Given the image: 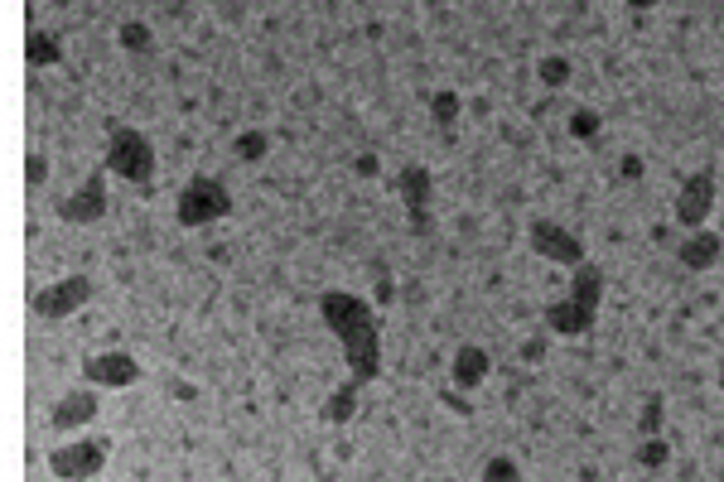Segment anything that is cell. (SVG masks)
Returning <instances> with one entry per match:
<instances>
[{"label": "cell", "instance_id": "obj_1", "mask_svg": "<svg viewBox=\"0 0 724 482\" xmlns=\"http://www.w3.org/2000/svg\"><path fill=\"white\" fill-rule=\"evenodd\" d=\"M319 314L329 319V328L338 333V348L348 362V381L343 386H372L382 372V338H377V309L367 299L348 295V290H324L319 295Z\"/></svg>", "mask_w": 724, "mask_h": 482}, {"label": "cell", "instance_id": "obj_2", "mask_svg": "<svg viewBox=\"0 0 724 482\" xmlns=\"http://www.w3.org/2000/svg\"><path fill=\"white\" fill-rule=\"evenodd\" d=\"M107 174L126 179V184H150L155 179V150L150 140L136 131V126H112L107 131V160H102Z\"/></svg>", "mask_w": 724, "mask_h": 482}, {"label": "cell", "instance_id": "obj_3", "mask_svg": "<svg viewBox=\"0 0 724 482\" xmlns=\"http://www.w3.org/2000/svg\"><path fill=\"white\" fill-rule=\"evenodd\" d=\"M179 222L184 227H208V222H218V217L232 213V193H227L223 179H213V174H194L189 184L179 188Z\"/></svg>", "mask_w": 724, "mask_h": 482}, {"label": "cell", "instance_id": "obj_4", "mask_svg": "<svg viewBox=\"0 0 724 482\" xmlns=\"http://www.w3.org/2000/svg\"><path fill=\"white\" fill-rule=\"evenodd\" d=\"M107 454H112V439L87 434V439H73V444H58L49 454V473L58 482H92L107 468Z\"/></svg>", "mask_w": 724, "mask_h": 482}, {"label": "cell", "instance_id": "obj_5", "mask_svg": "<svg viewBox=\"0 0 724 482\" xmlns=\"http://www.w3.org/2000/svg\"><path fill=\"white\" fill-rule=\"evenodd\" d=\"M527 237H531V251L536 256H546V261H556V266H585L589 256H585V241L575 237L570 227H560V222H551V217H536L527 227Z\"/></svg>", "mask_w": 724, "mask_h": 482}, {"label": "cell", "instance_id": "obj_6", "mask_svg": "<svg viewBox=\"0 0 724 482\" xmlns=\"http://www.w3.org/2000/svg\"><path fill=\"white\" fill-rule=\"evenodd\" d=\"M87 299H92V280L87 275H68V280H54L49 290H39V295L29 299V314L34 319H68V314H78Z\"/></svg>", "mask_w": 724, "mask_h": 482}, {"label": "cell", "instance_id": "obj_7", "mask_svg": "<svg viewBox=\"0 0 724 482\" xmlns=\"http://www.w3.org/2000/svg\"><path fill=\"white\" fill-rule=\"evenodd\" d=\"M396 193H401V203H406V213H411V232H416V237H430V203H435L430 169H425V164H406V169L396 174Z\"/></svg>", "mask_w": 724, "mask_h": 482}, {"label": "cell", "instance_id": "obj_8", "mask_svg": "<svg viewBox=\"0 0 724 482\" xmlns=\"http://www.w3.org/2000/svg\"><path fill=\"white\" fill-rule=\"evenodd\" d=\"M710 213H715V174L700 169V174H691V179L681 184V193H676V222H681L686 232H700Z\"/></svg>", "mask_w": 724, "mask_h": 482}, {"label": "cell", "instance_id": "obj_9", "mask_svg": "<svg viewBox=\"0 0 724 482\" xmlns=\"http://www.w3.org/2000/svg\"><path fill=\"white\" fill-rule=\"evenodd\" d=\"M83 376L92 386H107V391H121V386H136L145 367H140L131 352H97V357H87L83 362Z\"/></svg>", "mask_w": 724, "mask_h": 482}, {"label": "cell", "instance_id": "obj_10", "mask_svg": "<svg viewBox=\"0 0 724 482\" xmlns=\"http://www.w3.org/2000/svg\"><path fill=\"white\" fill-rule=\"evenodd\" d=\"M102 213H107V169L87 174V184L78 193L58 198V217L63 222H97Z\"/></svg>", "mask_w": 724, "mask_h": 482}, {"label": "cell", "instance_id": "obj_11", "mask_svg": "<svg viewBox=\"0 0 724 482\" xmlns=\"http://www.w3.org/2000/svg\"><path fill=\"white\" fill-rule=\"evenodd\" d=\"M546 328L556 333V338H580V333H589L594 323H599V309H589V304H580V299H551L546 304Z\"/></svg>", "mask_w": 724, "mask_h": 482}, {"label": "cell", "instance_id": "obj_12", "mask_svg": "<svg viewBox=\"0 0 724 482\" xmlns=\"http://www.w3.org/2000/svg\"><path fill=\"white\" fill-rule=\"evenodd\" d=\"M97 410H102V405H97V391H68V396L49 410V425H54L58 434H73V429L92 425Z\"/></svg>", "mask_w": 724, "mask_h": 482}, {"label": "cell", "instance_id": "obj_13", "mask_svg": "<svg viewBox=\"0 0 724 482\" xmlns=\"http://www.w3.org/2000/svg\"><path fill=\"white\" fill-rule=\"evenodd\" d=\"M488 367H493V357L478 348V343H464V348L454 352V386L459 391H474L488 381Z\"/></svg>", "mask_w": 724, "mask_h": 482}, {"label": "cell", "instance_id": "obj_14", "mask_svg": "<svg viewBox=\"0 0 724 482\" xmlns=\"http://www.w3.org/2000/svg\"><path fill=\"white\" fill-rule=\"evenodd\" d=\"M720 251H724V241L715 237V232H705V227H700V232H691V237L681 241V251H676V256H681V266H686V270H710L715 261H720Z\"/></svg>", "mask_w": 724, "mask_h": 482}, {"label": "cell", "instance_id": "obj_15", "mask_svg": "<svg viewBox=\"0 0 724 482\" xmlns=\"http://www.w3.org/2000/svg\"><path fill=\"white\" fill-rule=\"evenodd\" d=\"M25 54L34 68H54L58 58H63V44H58V34H49V29H29Z\"/></svg>", "mask_w": 724, "mask_h": 482}, {"label": "cell", "instance_id": "obj_16", "mask_svg": "<svg viewBox=\"0 0 724 482\" xmlns=\"http://www.w3.org/2000/svg\"><path fill=\"white\" fill-rule=\"evenodd\" d=\"M116 39H121V49H126V54H150V44H155V34H150V25H145V20H126Z\"/></svg>", "mask_w": 724, "mask_h": 482}, {"label": "cell", "instance_id": "obj_17", "mask_svg": "<svg viewBox=\"0 0 724 482\" xmlns=\"http://www.w3.org/2000/svg\"><path fill=\"white\" fill-rule=\"evenodd\" d=\"M483 482H522V463L507 454H493L483 463Z\"/></svg>", "mask_w": 724, "mask_h": 482}, {"label": "cell", "instance_id": "obj_18", "mask_svg": "<svg viewBox=\"0 0 724 482\" xmlns=\"http://www.w3.org/2000/svg\"><path fill=\"white\" fill-rule=\"evenodd\" d=\"M430 111H435V126L449 135L454 121H459V97H454V92H435V97H430Z\"/></svg>", "mask_w": 724, "mask_h": 482}, {"label": "cell", "instance_id": "obj_19", "mask_svg": "<svg viewBox=\"0 0 724 482\" xmlns=\"http://www.w3.org/2000/svg\"><path fill=\"white\" fill-rule=\"evenodd\" d=\"M662 415H667V401H662V396H647V405H642V420H638L642 439H657V434H662Z\"/></svg>", "mask_w": 724, "mask_h": 482}, {"label": "cell", "instance_id": "obj_20", "mask_svg": "<svg viewBox=\"0 0 724 482\" xmlns=\"http://www.w3.org/2000/svg\"><path fill=\"white\" fill-rule=\"evenodd\" d=\"M599 126H604V116H599V111H589V107L570 111V135H575V140H594V135H599Z\"/></svg>", "mask_w": 724, "mask_h": 482}, {"label": "cell", "instance_id": "obj_21", "mask_svg": "<svg viewBox=\"0 0 724 482\" xmlns=\"http://www.w3.org/2000/svg\"><path fill=\"white\" fill-rule=\"evenodd\" d=\"M266 150H271V140H266L261 131H242V135H237V160H261Z\"/></svg>", "mask_w": 724, "mask_h": 482}, {"label": "cell", "instance_id": "obj_22", "mask_svg": "<svg viewBox=\"0 0 724 482\" xmlns=\"http://www.w3.org/2000/svg\"><path fill=\"white\" fill-rule=\"evenodd\" d=\"M638 463L657 473V468L667 463V439H662V434H657V439H642V444H638Z\"/></svg>", "mask_w": 724, "mask_h": 482}, {"label": "cell", "instance_id": "obj_23", "mask_svg": "<svg viewBox=\"0 0 724 482\" xmlns=\"http://www.w3.org/2000/svg\"><path fill=\"white\" fill-rule=\"evenodd\" d=\"M541 82H546V87H565V82H570V58H541Z\"/></svg>", "mask_w": 724, "mask_h": 482}, {"label": "cell", "instance_id": "obj_24", "mask_svg": "<svg viewBox=\"0 0 724 482\" xmlns=\"http://www.w3.org/2000/svg\"><path fill=\"white\" fill-rule=\"evenodd\" d=\"M25 174H29V184H44V179H49V155H39V150H34V155H29V164H25Z\"/></svg>", "mask_w": 724, "mask_h": 482}, {"label": "cell", "instance_id": "obj_25", "mask_svg": "<svg viewBox=\"0 0 724 482\" xmlns=\"http://www.w3.org/2000/svg\"><path fill=\"white\" fill-rule=\"evenodd\" d=\"M440 401H445L449 410H454V415H464V420H469V415H474V405L464 401V396H459V391H440Z\"/></svg>", "mask_w": 724, "mask_h": 482}, {"label": "cell", "instance_id": "obj_26", "mask_svg": "<svg viewBox=\"0 0 724 482\" xmlns=\"http://www.w3.org/2000/svg\"><path fill=\"white\" fill-rule=\"evenodd\" d=\"M618 169H623V179H642V155H633V150H628V155L618 160Z\"/></svg>", "mask_w": 724, "mask_h": 482}, {"label": "cell", "instance_id": "obj_27", "mask_svg": "<svg viewBox=\"0 0 724 482\" xmlns=\"http://www.w3.org/2000/svg\"><path fill=\"white\" fill-rule=\"evenodd\" d=\"M353 169H358L362 179H372V174H377L382 164H377V155H358V160H353Z\"/></svg>", "mask_w": 724, "mask_h": 482}, {"label": "cell", "instance_id": "obj_28", "mask_svg": "<svg viewBox=\"0 0 724 482\" xmlns=\"http://www.w3.org/2000/svg\"><path fill=\"white\" fill-rule=\"evenodd\" d=\"M169 396H198V391L189 386V381H169Z\"/></svg>", "mask_w": 724, "mask_h": 482}, {"label": "cell", "instance_id": "obj_29", "mask_svg": "<svg viewBox=\"0 0 724 482\" xmlns=\"http://www.w3.org/2000/svg\"><path fill=\"white\" fill-rule=\"evenodd\" d=\"M720 386H724V372H720Z\"/></svg>", "mask_w": 724, "mask_h": 482}]
</instances>
